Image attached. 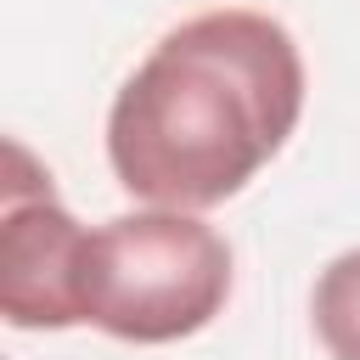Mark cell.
Listing matches in <instances>:
<instances>
[{"label":"cell","mask_w":360,"mask_h":360,"mask_svg":"<svg viewBox=\"0 0 360 360\" xmlns=\"http://www.w3.org/2000/svg\"><path fill=\"white\" fill-rule=\"evenodd\" d=\"M304 56L264 11H202L169 28L107 112V163L152 208L236 197L298 129Z\"/></svg>","instance_id":"6da1fadb"},{"label":"cell","mask_w":360,"mask_h":360,"mask_svg":"<svg viewBox=\"0 0 360 360\" xmlns=\"http://www.w3.org/2000/svg\"><path fill=\"white\" fill-rule=\"evenodd\" d=\"M84 321L124 343H180L231 298V248L186 208H141L84 242Z\"/></svg>","instance_id":"7a4b0ae2"},{"label":"cell","mask_w":360,"mask_h":360,"mask_svg":"<svg viewBox=\"0 0 360 360\" xmlns=\"http://www.w3.org/2000/svg\"><path fill=\"white\" fill-rule=\"evenodd\" d=\"M84 242L90 231L62 208L51 174L22 141H6L0 180V315L22 332L84 326Z\"/></svg>","instance_id":"3957f363"},{"label":"cell","mask_w":360,"mask_h":360,"mask_svg":"<svg viewBox=\"0 0 360 360\" xmlns=\"http://www.w3.org/2000/svg\"><path fill=\"white\" fill-rule=\"evenodd\" d=\"M309 321H315V338L332 360H360V248L338 253L321 270L315 298H309Z\"/></svg>","instance_id":"277c9868"}]
</instances>
